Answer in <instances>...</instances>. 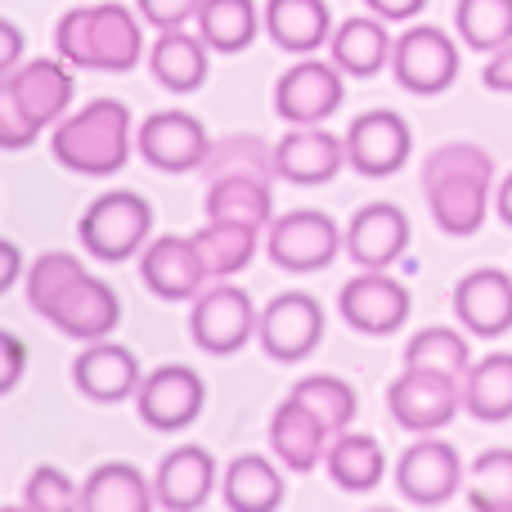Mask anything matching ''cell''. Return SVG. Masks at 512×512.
<instances>
[{
  "label": "cell",
  "instance_id": "obj_46",
  "mask_svg": "<svg viewBox=\"0 0 512 512\" xmlns=\"http://www.w3.org/2000/svg\"><path fill=\"white\" fill-rule=\"evenodd\" d=\"M18 279H27L23 274V252H18L14 239H5V274H0V292H9Z\"/></svg>",
  "mask_w": 512,
  "mask_h": 512
},
{
  "label": "cell",
  "instance_id": "obj_25",
  "mask_svg": "<svg viewBox=\"0 0 512 512\" xmlns=\"http://www.w3.org/2000/svg\"><path fill=\"white\" fill-rule=\"evenodd\" d=\"M149 72L171 95H194V90H203L207 77H212V45L198 32H185V27L158 32V41H153V50H149Z\"/></svg>",
  "mask_w": 512,
  "mask_h": 512
},
{
  "label": "cell",
  "instance_id": "obj_45",
  "mask_svg": "<svg viewBox=\"0 0 512 512\" xmlns=\"http://www.w3.org/2000/svg\"><path fill=\"white\" fill-rule=\"evenodd\" d=\"M0 41H5V50H0V72H14L18 63H23V32H18L14 18H0Z\"/></svg>",
  "mask_w": 512,
  "mask_h": 512
},
{
  "label": "cell",
  "instance_id": "obj_41",
  "mask_svg": "<svg viewBox=\"0 0 512 512\" xmlns=\"http://www.w3.org/2000/svg\"><path fill=\"white\" fill-rule=\"evenodd\" d=\"M135 9L144 14V23L158 27V32H176V27L194 23L203 0H135Z\"/></svg>",
  "mask_w": 512,
  "mask_h": 512
},
{
  "label": "cell",
  "instance_id": "obj_38",
  "mask_svg": "<svg viewBox=\"0 0 512 512\" xmlns=\"http://www.w3.org/2000/svg\"><path fill=\"white\" fill-rule=\"evenodd\" d=\"M288 396H297L301 405H306L310 414L324 418L333 432H346V427H351V418H355V409H360L355 387L346 378H333V373H310V378H301Z\"/></svg>",
  "mask_w": 512,
  "mask_h": 512
},
{
  "label": "cell",
  "instance_id": "obj_22",
  "mask_svg": "<svg viewBox=\"0 0 512 512\" xmlns=\"http://www.w3.org/2000/svg\"><path fill=\"white\" fill-rule=\"evenodd\" d=\"M274 167H279V180H292V185H328L342 167H351L346 135L337 140L324 126H292L274 144Z\"/></svg>",
  "mask_w": 512,
  "mask_h": 512
},
{
  "label": "cell",
  "instance_id": "obj_36",
  "mask_svg": "<svg viewBox=\"0 0 512 512\" xmlns=\"http://www.w3.org/2000/svg\"><path fill=\"white\" fill-rule=\"evenodd\" d=\"M454 32L477 54L504 50V45H512V0H459L454 5Z\"/></svg>",
  "mask_w": 512,
  "mask_h": 512
},
{
  "label": "cell",
  "instance_id": "obj_15",
  "mask_svg": "<svg viewBox=\"0 0 512 512\" xmlns=\"http://www.w3.org/2000/svg\"><path fill=\"white\" fill-rule=\"evenodd\" d=\"M463 454L450 441H436L432 432L414 441L396 459V490L414 508H441L463 490Z\"/></svg>",
  "mask_w": 512,
  "mask_h": 512
},
{
  "label": "cell",
  "instance_id": "obj_18",
  "mask_svg": "<svg viewBox=\"0 0 512 512\" xmlns=\"http://www.w3.org/2000/svg\"><path fill=\"white\" fill-rule=\"evenodd\" d=\"M409 239H414V225L387 198L364 203L346 225V252H351V261L360 270H391L409 252Z\"/></svg>",
  "mask_w": 512,
  "mask_h": 512
},
{
  "label": "cell",
  "instance_id": "obj_8",
  "mask_svg": "<svg viewBox=\"0 0 512 512\" xmlns=\"http://www.w3.org/2000/svg\"><path fill=\"white\" fill-rule=\"evenodd\" d=\"M261 328V310L252 306V292L221 279L216 288L198 292L189 310V337L207 355H239Z\"/></svg>",
  "mask_w": 512,
  "mask_h": 512
},
{
  "label": "cell",
  "instance_id": "obj_26",
  "mask_svg": "<svg viewBox=\"0 0 512 512\" xmlns=\"http://www.w3.org/2000/svg\"><path fill=\"white\" fill-rule=\"evenodd\" d=\"M391 32H387V18L378 14H351L337 23L333 41H328V59L346 72V77H378L382 68H391Z\"/></svg>",
  "mask_w": 512,
  "mask_h": 512
},
{
  "label": "cell",
  "instance_id": "obj_21",
  "mask_svg": "<svg viewBox=\"0 0 512 512\" xmlns=\"http://www.w3.org/2000/svg\"><path fill=\"white\" fill-rule=\"evenodd\" d=\"M454 315L481 342H495L512 328V274L499 265H481V270L463 274L454 283Z\"/></svg>",
  "mask_w": 512,
  "mask_h": 512
},
{
  "label": "cell",
  "instance_id": "obj_5",
  "mask_svg": "<svg viewBox=\"0 0 512 512\" xmlns=\"http://www.w3.org/2000/svg\"><path fill=\"white\" fill-rule=\"evenodd\" d=\"M50 149L77 176H117L135 149V117L122 99H90L54 126Z\"/></svg>",
  "mask_w": 512,
  "mask_h": 512
},
{
  "label": "cell",
  "instance_id": "obj_9",
  "mask_svg": "<svg viewBox=\"0 0 512 512\" xmlns=\"http://www.w3.org/2000/svg\"><path fill=\"white\" fill-rule=\"evenodd\" d=\"M342 248H346V234L337 230L333 216L315 212V207H297L288 216H274L270 230H265V252L288 274L328 270Z\"/></svg>",
  "mask_w": 512,
  "mask_h": 512
},
{
  "label": "cell",
  "instance_id": "obj_20",
  "mask_svg": "<svg viewBox=\"0 0 512 512\" xmlns=\"http://www.w3.org/2000/svg\"><path fill=\"white\" fill-rule=\"evenodd\" d=\"M140 382H144V373H140L135 351L108 342V337L86 342L81 355L72 360V387L86 400H95V405H122V400H131L140 391Z\"/></svg>",
  "mask_w": 512,
  "mask_h": 512
},
{
  "label": "cell",
  "instance_id": "obj_16",
  "mask_svg": "<svg viewBox=\"0 0 512 512\" xmlns=\"http://www.w3.org/2000/svg\"><path fill=\"white\" fill-rule=\"evenodd\" d=\"M414 153V131L396 108H369L346 126V162L360 176H396Z\"/></svg>",
  "mask_w": 512,
  "mask_h": 512
},
{
  "label": "cell",
  "instance_id": "obj_30",
  "mask_svg": "<svg viewBox=\"0 0 512 512\" xmlns=\"http://www.w3.org/2000/svg\"><path fill=\"white\" fill-rule=\"evenodd\" d=\"M221 499L230 512H274L288 499V486L265 454H239L221 477Z\"/></svg>",
  "mask_w": 512,
  "mask_h": 512
},
{
  "label": "cell",
  "instance_id": "obj_6",
  "mask_svg": "<svg viewBox=\"0 0 512 512\" xmlns=\"http://www.w3.org/2000/svg\"><path fill=\"white\" fill-rule=\"evenodd\" d=\"M149 234H153V203L144 194H135V189H108L77 221L81 248L104 265H122L131 256H140L153 243Z\"/></svg>",
  "mask_w": 512,
  "mask_h": 512
},
{
  "label": "cell",
  "instance_id": "obj_23",
  "mask_svg": "<svg viewBox=\"0 0 512 512\" xmlns=\"http://www.w3.org/2000/svg\"><path fill=\"white\" fill-rule=\"evenodd\" d=\"M328 436H333V427L319 414H310L297 396L283 400L270 418V450L288 472H315L333 445Z\"/></svg>",
  "mask_w": 512,
  "mask_h": 512
},
{
  "label": "cell",
  "instance_id": "obj_44",
  "mask_svg": "<svg viewBox=\"0 0 512 512\" xmlns=\"http://www.w3.org/2000/svg\"><path fill=\"white\" fill-rule=\"evenodd\" d=\"M364 9L387 18V23H414V18L427 9V0H364Z\"/></svg>",
  "mask_w": 512,
  "mask_h": 512
},
{
  "label": "cell",
  "instance_id": "obj_17",
  "mask_svg": "<svg viewBox=\"0 0 512 512\" xmlns=\"http://www.w3.org/2000/svg\"><path fill=\"white\" fill-rule=\"evenodd\" d=\"M337 310L342 319L364 337H391L414 310V297L400 279H391L387 270H360L351 283H342L337 292Z\"/></svg>",
  "mask_w": 512,
  "mask_h": 512
},
{
  "label": "cell",
  "instance_id": "obj_32",
  "mask_svg": "<svg viewBox=\"0 0 512 512\" xmlns=\"http://www.w3.org/2000/svg\"><path fill=\"white\" fill-rule=\"evenodd\" d=\"M194 27L212 45V54H243L261 36L265 9L256 0H203Z\"/></svg>",
  "mask_w": 512,
  "mask_h": 512
},
{
  "label": "cell",
  "instance_id": "obj_37",
  "mask_svg": "<svg viewBox=\"0 0 512 512\" xmlns=\"http://www.w3.org/2000/svg\"><path fill=\"white\" fill-rule=\"evenodd\" d=\"M207 180L221 176H265L274 180L279 167H274V149L261 140V135H225V140H212V153L203 162Z\"/></svg>",
  "mask_w": 512,
  "mask_h": 512
},
{
  "label": "cell",
  "instance_id": "obj_33",
  "mask_svg": "<svg viewBox=\"0 0 512 512\" xmlns=\"http://www.w3.org/2000/svg\"><path fill=\"white\" fill-rule=\"evenodd\" d=\"M463 409L477 423H508L512 418V351H490L463 378Z\"/></svg>",
  "mask_w": 512,
  "mask_h": 512
},
{
  "label": "cell",
  "instance_id": "obj_29",
  "mask_svg": "<svg viewBox=\"0 0 512 512\" xmlns=\"http://www.w3.org/2000/svg\"><path fill=\"white\" fill-rule=\"evenodd\" d=\"M158 490L135 463H99L81 481V512H149Z\"/></svg>",
  "mask_w": 512,
  "mask_h": 512
},
{
  "label": "cell",
  "instance_id": "obj_4",
  "mask_svg": "<svg viewBox=\"0 0 512 512\" xmlns=\"http://www.w3.org/2000/svg\"><path fill=\"white\" fill-rule=\"evenodd\" d=\"M140 9H126L122 0L77 5L54 27V50L72 68L95 72H131L144 59V23Z\"/></svg>",
  "mask_w": 512,
  "mask_h": 512
},
{
  "label": "cell",
  "instance_id": "obj_2",
  "mask_svg": "<svg viewBox=\"0 0 512 512\" xmlns=\"http://www.w3.org/2000/svg\"><path fill=\"white\" fill-rule=\"evenodd\" d=\"M423 194L436 230L450 239H472L495 203V158L468 140L441 144L423 162Z\"/></svg>",
  "mask_w": 512,
  "mask_h": 512
},
{
  "label": "cell",
  "instance_id": "obj_10",
  "mask_svg": "<svg viewBox=\"0 0 512 512\" xmlns=\"http://www.w3.org/2000/svg\"><path fill=\"white\" fill-rule=\"evenodd\" d=\"M324 328H328V315H324V301L315 292H301V288H288L279 297H270V306H261V328H256V342L270 360L279 364H297L324 342Z\"/></svg>",
  "mask_w": 512,
  "mask_h": 512
},
{
  "label": "cell",
  "instance_id": "obj_13",
  "mask_svg": "<svg viewBox=\"0 0 512 512\" xmlns=\"http://www.w3.org/2000/svg\"><path fill=\"white\" fill-rule=\"evenodd\" d=\"M135 153L149 167L185 176V171H203L207 153H212V135L185 108H162V113L144 117V126H135Z\"/></svg>",
  "mask_w": 512,
  "mask_h": 512
},
{
  "label": "cell",
  "instance_id": "obj_11",
  "mask_svg": "<svg viewBox=\"0 0 512 512\" xmlns=\"http://www.w3.org/2000/svg\"><path fill=\"white\" fill-rule=\"evenodd\" d=\"M387 409L405 432H441L463 414V378L432 369H405L387 387Z\"/></svg>",
  "mask_w": 512,
  "mask_h": 512
},
{
  "label": "cell",
  "instance_id": "obj_14",
  "mask_svg": "<svg viewBox=\"0 0 512 512\" xmlns=\"http://www.w3.org/2000/svg\"><path fill=\"white\" fill-rule=\"evenodd\" d=\"M135 409L153 432H185L207 409L203 373L189 364H158L153 373H144L140 391H135Z\"/></svg>",
  "mask_w": 512,
  "mask_h": 512
},
{
  "label": "cell",
  "instance_id": "obj_3",
  "mask_svg": "<svg viewBox=\"0 0 512 512\" xmlns=\"http://www.w3.org/2000/svg\"><path fill=\"white\" fill-rule=\"evenodd\" d=\"M77 81L68 59H23L0 77V149L18 153L68 117Z\"/></svg>",
  "mask_w": 512,
  "mask_h": 512
},
{
  "label": "cell",
  "instance_id": "obj_42",
  "mask_svg": "<svg viewBox=\"0 0 512 512\" xmlns=\"http://www.w3.org/2000/svg\"><path fill=\"white\" fill-rule=\"evenodd\" d=\"M0 351H5V373H0V391H14L27 369V342L18 333H0Z\"/></svg>",
  "mask_w": 512,
  "mask_h": 512
},
{
  "label": "cell",
  "instance_id": "obj_19",
  "mask_svg": "<svg viewBox=\"0 0 512 512\" xmlns=\"http://www.w3.org/2000/svg\"><path fill=\"white\" fill-rule=\"evenodd\" d=\"M140 279H144V288L162 301H194L212 274H207L194 234H189V239L162 234V239H153L149 248L140 252Z\"/></svg>",
  "mask_w": 512,
  "mask_h": 512
},
{
  "label": "cell",
  "instance_id": "obj_40",
  "mask_svg": "<svg viewBox=\"0 0 512 512\" xmlns=\"http://www.w3.org/2000/svg\"><path fill=\"white\" fill-rule=\"evenodd\" d=\"M23 508L32 512H72L81 508V486L63 468H36L23 486Z\"/></svg>",
  "mask_w": 512,
  "mask_h": 512
},
{
  "label": "cell",
  "instance_id": "obj_43",
  "mask_svg": "<svg viewBox=\"0 0 512 512\" xmlns=\"http://www.w3.org/2000/svg\"><path fill=\"white\" fill-rule=\"evenodd\" d=\"M481 81H486L495 95H512V45H504V50L490 54L486 68H481Z\"/></svg>",
  "mask_w": 512,
  "mask_h": 512
},
{
  "label": "cell",
  "instance_id": "obj_1",
  "mask_svg": "<svg viewBox=\"0 0 512 512\" xmlns=\"http://www.w3.org/2000/svg\"><path fill=\"white\" fill-rule=\"evenodd\" d=\"M27 301L72 342L113 337L122 324V297L108 279L90 274L72 252H41L27 270Z\"/></svg>",
  "mask_w": 512,
  "mask_h": 512
},
{
  "label": "cell",
  "instance_id": "obj_39",
  "mask_svg": "<svg viewBox=\"0 0 512 512\" xmlns=\"http://www.w3.org/2000/svg\"><path fill=\"white\" fill-rule=\"evenodd\" d=\"M468 504L477 512H512V450H486L468 468Z\"/></svg>",
  "mask_w": 512,
  "mask_h": 512
},
{
  "label": "cell",
  "instance_id": "obj_7",
  "mask_svg": "<svg viewBox=\"0 0 512 512\" xmlns=\"http://www.w3.org/2000/svg\"><path fill=\"white\" fill-rule=\"evenodd\" d=\"M391 72H396V86L409 95H445L463 72L459 41L436 23H409L391 45Z\"/></svg>",
  "mask_w": 512,
  "mask_h": 512
},
{
  "label": "cell",
  "instance_id": "obj_47",
  "mask_svg": "<svg viewBox=\"0 0 512 512\" xmlns=\"http://www.w3.org/2000/svg\"><path fill=\"white\" fill-rule=\"evenodd\" d=\"M495 212H499V221L512 230V171L495 185Z\"/></svg>",
  "mask_w": 512,
  "mask_h": 512
},
{
  "label": "cell",
  "instance_id": "obj_12",
  "mask_svg": "<svg viewBox=\"0 0 512 512\" xmlns=\"http://www.w3.org/2000/svg\"><path fill=\"white\" fill-rule=\"evenodd\" d=\"M346 72L333 59H310L301 54L279 81H274V113L288 126H324L342 108Z\"/></svg>",
  "mask_w": 512,
  "mask_h": 512
},
{
  "label": "cell",
  "instance_id": "obj_27",
  "mask_svg": "<svg viewBox=\"0 0 512 512\" xmlns=\"http://www.w3.org/2000/svg\"><path fill=\"white\" fill-rule=\"evenodd\" d=\"M265 32L283 54H315L333 41V9L328 0H265Z\"/></svg>",
  "mask_w": 512,
  "mask_h": 512
},
{
  "label": "cell",
  "instance_id": "obj_35",
  "mask_svg": "<svg viewBox=\"0 0 512 512\" xmlns=\"http://www.w3.org/2000/svg\"><path fill=\"white\" fill-rule=\"evenodd\" d=\"M472 364L477 360H472L468 333L445 328V324L418 328L405 346V369H432V373H450V378H468Z\"/></svg>",
  "mask_w": 512,
  "mask_h": 512
},
{
  "label": "cell",
  "instance_id": "obj_24",
  "mask_svg": "<svg viewBox=\"0 0 512 512\" xmlns=\"http://www.w3.org/2000/svg\"><path fill=\"white\" fill-rule=\"evenodd\" d=\"M158 504L167 512H194L216 495V454H207L203 445H180L158 463Z\"/></svg>",
  "mask_w": 512,
  "mask_h": 512
},
{
  "label": "cell",
  "instance_id": "obj_34",
  "mask_svg": "<svg viewBox=\"0 0 512 512\" xmlns=\"http://www.w3.org/2000/svg\"><path fill=\"white\" fill-rule=\"evenodd\" d=\"M194 243H198V252H203V265H207V274H212V283H221L252 265L256 248H261V230L243 225V221H212V216H207V225L194 234Z\"/></svg>",
  "mask_w": 512,
  "mask_h": 512
},
{
  "label": "cell",
  "instance_id": "obj_28",
  "mask_svg": "<svg viewBox=\"0 0 512 512\" xmlns=\"http://www.w3.org/2000/svg\"><path fill=\"white\" fill-rule=\"evenodd\" d=\"M324 472L342 495H369L387 481V450L369 432H337L324 454Z\"/></svg>",
  "mask_w": 512,
  "mask_h": 512
},
{
  "label": "cell",
  "instance_id": "obj_31",
  "mask_svg": "<svg viewBox=\"0 0 512 512\" xmlns=\"http://www.w3.org/2000/svg\"><path fill=\"white\" fill-rule=\"evenodd\" d=\"M203 212L212 221H243L256 230H270L274 221V189L265 176H221L207 180Z\"/></svg>",
  "mask_w": 512,
  "mask_h": 512
}]
</instances>
